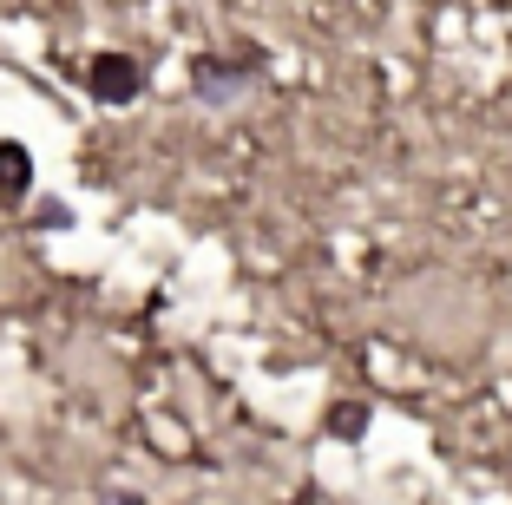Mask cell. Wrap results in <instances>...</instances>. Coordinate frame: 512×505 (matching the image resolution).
Here are the masks:
<instances>
[{
  "label": "cell",
  "instance_id": "obj_1",
  "mask_svg": "<svg viewBox=\"0 0 512 505\" xmlns=\"http://www.w3.org/2000/svg\"><path fill=\"white\" fill-rule=\"evenodd\" d=\"M27 178H33V171H27V151H20V145H0V184H7V191H20Z\"/></svg>",
  "mask_w": 512,
  "mask_h": 505
},
{
  "label": "cell",
  "instance_id": "obj_2",
  "mask_svg": "<svg viewBox=\"0 0 512 505\" xmlns=\"http://www.w3.org/2000/svg\"><path fill=\"white\" fill-rule=\"evenodd\" d=\"M92 86H99V92H112V99H125V92H132V66H119V60H112V66H99V73H92Z\"/></svg>",
  "mask_w": 512,
  "mask_h": 505
}]
</instances>
